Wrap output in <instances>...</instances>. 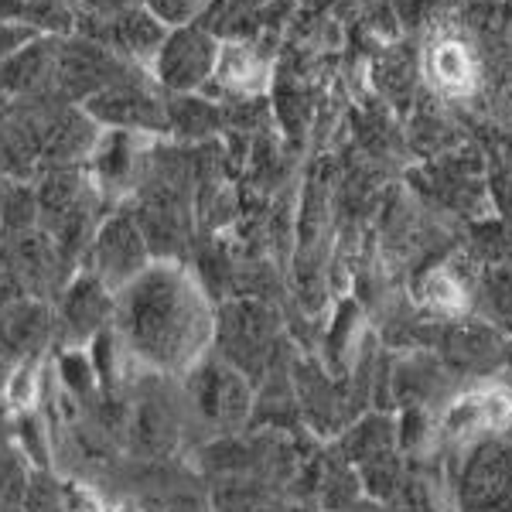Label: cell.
I'll use <instances>...</instances> for the list:
<instances>
[{
  "label": "cell",
  "mask_w": 512,
  "mask_h": 512,
  "mask_svg": "<svg viewBox=\"0 0 512 512\" xmlns=\"http://www.w3.org/2000/svg\"><path fill=\"white\" fill-rule=\"evenodd\" d=\"M151 263H154V256H151V246H147L137 216L120 209L96 226L93 239H89V250H86V267L82 270H93V274L117 294L134 277L144 274Z\"/></svg>",
  "instance_id": "obj_4"
},
{
  "label": "cell",
  "mask_w": 512,
  "mask_h": 512,
  "mask_svg": "<svg viewBox=\"0 0 512 512\" xmlns=\"http://www.w3.org/2000/svg\"><path fill=\"white\" fill-rule=\"evenodd\" d=\"M216 59H219V41L205 28L188 21L178 24V28H168L151 69L168 93L192 96L202 86H209Z\"/></svg>",
  "instance_id": "obj_7"
},
{
  "label": "cell",
  "mask_w": 512,
  "mask_h": 512,
  "mask_svg": "<svg viewBox=\"0 0 512 512\" xmlns=\"http://www.w3.org/2000/svg\"><path fill=\"white\" fill-rule=\"evenodd\" d=\"M512 420V400L499 390L468 393L454 400L441 417V431L451 441H472L485 431H502Z\"/></svg>",
  "instance_id": "obj_10"
},
{
  "label": "cell",
  "mask_w": 512,
  "mask_h": 512,
  "mask_svg": "<svg viewBox=\"0 0 512 512\" xmlns=\"http://www.w3.org/2000/svg\"><path fill=\"white\" fill-rule=\"evenodd\" d=\"M178 379L144 373L130 383L127 393V427H123V441L130 454L144 461H164L178 451L181 431H185V403H181Z\"/></svg>",
  "instance_id": "obj_2"
},
{
  "label": "cell",
  "mask_w": 512,
  "mask_h": 512,
  "mask_svg": "<svg viewBox=\"0 0 512 512\" xmlns=\"http://www.w3.org/2000/svg\"><path fill=\"white\" fill-rule=\"evenodd\" d=\"M31 465L14 448L0 451V512H21Z\"/></svg>",
  "instance_id": "obj_16"
},
{
  "label": "cell",
  "mask_w": 512,
  "mask_h": 512,
  "mask_svg": "<svg viewBox=\"0 0 512 512\" xmlns=\"http://www.w3.org/2000/svg\"><path fill=\"white\" fill-rule=\"evenodd\" d=\"M113 72H117L113 55L106 52V48L82 41V45H65L62 48L55 76L62 79V86L69 89V93L82 96V103H86L89 96L103 93L106 86H113V82H117Z\"/></svg>",
  "instance_id": "obj_11"
},
{
  "label": "cell",
  "mask_w": 512,
  "mask_h": 512,
  "mask_svg": "<svg viewBox=\"0 0 512 512\" xmlns=\"http://www.w3.org/2000/svg\"><path fill=\"white\" fill-rule=\"evenodd\" d=\"M181 403L195 414L216 437H233L250 424L253 417V386L236 366L219 359L216 352L202 359L192 373L178 379Z\"/></svg>",
  "instance_id": "obj_3"
},
{
  "label": "cell",
  "mask_w": 512,
  "mask_h": 512,
  "mask_svg": "<svg viewBox=\"0 0 512 512\" xmlns=\"http://www.w3.org/2000/svg\"><path fill=\"white\" fill-rule=\"evenodd\" d=\"M55 345V311L41 297L0 304V359L11 369L41 362Z\"/></svg>",
  "instance_id": "obj_8"
},
{
  "label": "cell",
  "mask_w": 512,
  "mask_h": 512,
  "mask_svg": "<svg viewBox=\"0 0 512 512\" xmlns=\"http://www.w3.org/2000/svg\"><path fill=\"white\" fill-rule=\"evenodd\" d=\"M55 345L89 349L113 325V291L93 270H76L55 304Z\"/></svg>",
  "instance_id": "obj_5"
},
{
  "label": "cell",
  "mask_w": 512,
  "mask_h": 512,
  "mask_svg": "<svg viewBox=\"0 0 512 512\" xmlns=\"http://www.w3.org/2000/svg\"><path fill=\"white\" fill-rule=\"evenodd\" d=\"M277 338V315L260 301H233L216 308V352L243 376L270 359Z\"/></svg>",
  "instance_id": "obj_6"
},
{
  "label": "cell",
  "mask_w": 512,
  "mask_h": 512,
  "mask_svg": "<svg viewBox=\"0 0 512 512\" xmlns=\"http://www.w3.org/2000/svg\"><path fill=\"white\" fill-rule=\"evenodd\" d=\"M267 59L256 52L253 45H219V59H216V69H212V79L209 82H219L226 93H260L267 86Z\"/></svg>",
  "instance_id": "obj_13"
},
{
  "label": "cell",
  "mask_w": 512,
  "mask_h": 512,
  "mask_svg": "<svg viewBox=\"0 0 512 512\" xmlns=\"http://www.w3.org/2000/svg\"><path fill=\"white\" fill-rule=\"evenodd\" d=\"M24 14H28V0H0V21L24 24Z\"/></svg>",
  "instance_id": "obj_24"
},
{
  "label": "cell",
  "mask_w": 512,
  "mask_h": 512,
  "mask_svg": "<svg viewBox=\"0 0 512 512\" xmlns=\"http://www.w3.org/2000/svg\"><path fill=\"white\" fill-rule=\"evenodd\" d=\"M21 297H28V287H24L18 260H14L11 246H0V304L21 301Z\"/></svg>",
  "instance_id": "obj_19"
},
{
  "label": "cell",
  "mask_w": 512,
  "mask_h": 512,
  "mask_svg": "<svg viewBox=\"0 0 512 512\" xmlns=\"http://www.w3.org/2000/svg\"><path fill=\"white\" fill-rule=\"evenodd\" d=\"M76 4L86 7L89 14H96V18H120V14H127L130 7H137V0H76Z\"/></svg>",
  "instance_id": "obj_23"
},
{
  "label": "cell",
  "mask_w": 512,
  "mask_h": 512,
  "mask_svg": "<svg viewBox=\"0 0 512 512\" xmlns=\"http://www.w3.org/2000/svg\"><path fill=\"white\" fill-rule=\"evenodd\" d=\"M38 31L31 24H18V21H0V65H4L11 55H18L28 41H35Z\"/></svg>",
  "instance_id": "obj_20"
},
{
  "label": "cell",
  "mask_w": 512,
  "mask_h": 512,
  "mask_svg": "<svg viewBox=\"0 0 512 512\" xmlns=\"http://www.w3.org/2000/svg\"><path fill=\"white\" fill-rule=\"evenodd\" d=\"M55 69H59V52L48 48L45 38H35L0 65V86L11 93H28V89H38L48 76H55Z\"/></svg>",
  "instance_id": "obj_14"
},
{
  "label": "cell",
  "mask_w": 512,
  "mask_h": 512,
  "mask_svg": "<svg viewBox=\"0 0 512 512\" xmlns=\"http://www.w3.org/2000/svg\"><path fill=\"white\" fill-rule=\"evenodd\" d=\"M113 335L140 373L181 379L216 349V304L178 260H154L113 294Z\"/></svg>",
  "instance_id": "obj_1"
},
{
  "label": "cell",
  "mask_w": 512,
  "mask_h": 512,
  "mask_svg": "<svg viewBox=\"0 0 512 512\" xmlns=\"http://www.w3.org/2000/svg\"><path fill=\"white\" fill-rule=\"evenodd\" d=\"M11 376H14V369L7 366L4 359H0V403H4V396H7V386H11Z\"/></svg>",
  "instance_id": "obj_26"
},
{
  "label": "cell",
  "mask_w": 512,
  "mask_h": 512,
  "mask_svg": "<svg viewBox=\"0 0 512 512\" xmlns=\"http://www.w3.org/2000/svg\"><path fill=\"white\" fill-rule=\"evenodd\" d=\"M86 117L123 134H168V106L151 89L113 82L86 99Z\"/></svg>",
  "instance_id": "obj_9"
},
{
  "label": "cell",
  "mask_w": 512,
  "mask_h": 512,
  "mask_svg": "<svg viewBox=\"0 0 512 512\" xmlns=\"http://www.w3.org/2000/svg\"><path fill=\"white\" fill-rule=\"evenodd\" d=\"M110 24H113V41H117V48H127L134 59H147V62H154L164 35H168V24H161L147 7H130L127 14L113 18Z\"/></svg>",
  "instance_id": "obj_15"
},
{
  "label": "cell",
  "mask_w": 512,
  "mask_h": 512,
  "mask_svg": "<svg viewBox=\"0 0 512 512\" xmlns=\"http://www.w3.org/2000/svg\"><path fill=\"white\" fill-rule=\"evenodd\" d=\"M427 301H431L437 311H458L461 304H465V287H461L448 270H441V274H434L427 280Z\"/></svg>",
  "instance_id": "obj_18"
},
{
  "label": "cell",
  "mask_w": 512,
  "mask_h": 512,
  "mask_svg": "<svg viewBox=\"0 0 512 512\" xmlns=\"http://www.w3.org/2000/svg\"><path fill=\"white\" fill-rule=\"evenodd\" d=\"M14 448L11 444V414H7V407H0V451Z\"/></svg>",
  "instance_id": "obj_25"
},
{
  "label": "cell",
  "mask_w": 512,
  "mask_h": 512,
  "mask_svg": "<svg viewBox=\"0 0 512 512\" xmlns=\"http://www.w3.org/2000/svg\"><path fill=\"white\" fill-rule=\"evenodd\" d=\"M21 512H65L62 478L52 468H31Z\"/></svg>",
  "instance_id": "obj_17"
},
{
  "label": "cell",
  "mask_w": 512,
  "mask_h": 512,
  "mask_svg": "<svg viewBox=\"0 0 512 512\" xmlns=\"http://www.w3.org/2000/svg\"><path fill=\"white\" fill-rule=\"evenodd\" d=\"M62 495H65V512H106L99 495L82 482L62 478Z\"/></svg>",
  "instance_id": "obj_22"
},
{
  "label": "cell",
  "mask_w": 512,
  "mask_h": 512,
  "mask_svg": "<svg viewBox=\"0 0 512 512\" xmlns=\"http://www.w3.org/2000/svg\"><path fill=\"white\" fill-rule=\"evenodd\" d=\"M427 76L444 96H461V93H472L475 86V55L468 52L465 41L458 38H441L431 45L427 52Z\"/></svg>",
  "instance_id": "obj_12"
},
{
  "label": "cell",
  "mask_w": 512,
  "mask_h": 512,
  "mask_svg": "<svg viewBox=\"0 0 512 512\" xmlns=\"http://www.w3.org/2000/svg\"><path fill=\"white\" fill-rule=\"evenodd\" d=\"M198 0H144V7L154 14L161 24H168V28H178V24H188L192 18Z\"/></svg>",
  "instance_id": "obj_21"
}]
</instances>
